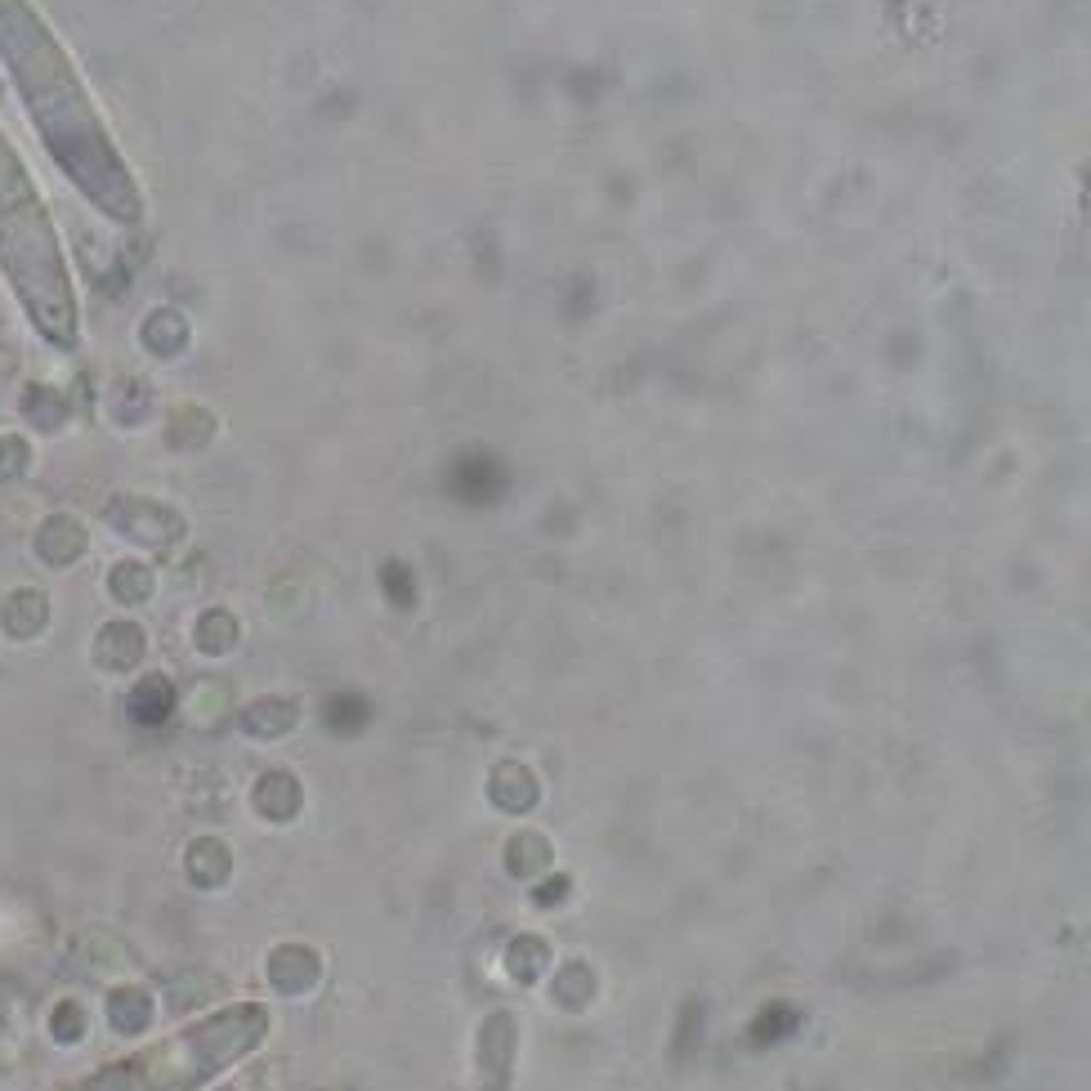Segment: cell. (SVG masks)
Returning a JSON list of instances; mask_svg holds the SVG:
<instances>
[{"instance_id": "obj_1", "label": "cell", "mask_w": 1091, "mask_h": 1091, "mask_svg": "<svg viewBox=\"0 0 1091 1091\" xmlns=\"http://www.w3.org/2000/svg\"><path fill=\"white\" fill-rule=\"evenodd\" d=\"M0 58L27 99V112L41 130L54 162L81 184V192L112 220H140L144 197L130 179V166L108 140V125L95 112L73 63L58 49L54 32L27 0H0Z\"/></svg>"}, {"instance_id": "obj_18", "label": "cell", "mask_w": 1091, "mask_h": 1091, "mask_svg": "<svg viewBox=\"0 0 1091 1091\" xmlns=\"http://www.w3.org/2000/svg\"><path fill=\"white\" fill-rule=\"evenodd\" d=\"M322 725H327L331 734H340V738H350V734H359V729L367 725V703L354 698V694H340V698H331V703L322 707Z\"/></svg>"}, {"instance_id": "obj_7", "label": "cell", "mask_w": 1091, "mask_h": 1091, "mask_svg": "<svg viewBox=\"0 0 1091 1091\" xmlns=\"http://www.w3.org/2000/svg\"><path fill=\"white\" fill-rule=\"evenodd\" d=\"M488 801L506 814H528L537 801H541V783L528 765L519 761H502L493 774H488Z\"/></svg>"}, {"instance_id": "obj_6", "label": "cell", "mask_w": 1091, "mask_h": 1091, "mask_svg": "<svg viewBox=\"0 0 1091 1091\" xmlns=\"http://www.w3.org/2000/svg\"><path fill=\"white\" fill-rule=\"evenodd\" d=\"M251 805H255L260 818H268V824H291V818L300 814V805H305V787H300V779L291 770H268V774L255 779Z\"/></svg>"}, {"instance_id": "obj_15", "label": "cell", "mask_w": 1091, "mask_h": 1091, "mask_svg": "<svg viewBox=\"0 0 1091 1091\" xmlns=\"http://www.w3.org/2000/svg\"><path fill=\"white\" fill-rule=\"evenodd\" d=\"M99 666H108V671H130L134 662L144 658V636L134 631L130 622H112L103 636H99Z\"/></svg>"}, {"instance_id": "obj_14", "label": "cell", "mask_w": 1091, "mask_h": 1091, "mask_svg": "<svg viewBox=\"0 0 1091 1091\" xmlns=\"http://www.w3.org/2000/svg\"><path fill=\"white\" fill-rule=\"evenodd\" d=\"M170 712H175L170 680L166 675H144L140 685H134V694H130V716L140 725H162Z\"/></svg>"}, {"instance_id": "obj_16", "label": "cell", "mask_w": 1091, "mask_h": 1091, "mask_svg": "<svg viewBox=\"0 0 1091 1091\" xmlns=\"http://www.w3.org/2000/svg\"><path fill=\"white\" fill-rule=\"evenodd\" d=\"M555 1006L564 1011H586L591 998H595V971L586 962H569L560 976H555V989H551Z\"/></svg>"}, {"instance_id": "obj_5", "label": "cell", "mask_w": 1091, "mask_h": 1091, "mask_svg": "<svg viewBox=\"0 0 1091 1091\" xmlns=\"http://www.w3.org/2000/svg\"><path fill=\"white\" fill-rule=\"evenodd\" d=\"M264 976H268V984L278 989V993L300 998V993H309L322 980V958H318L309 944H283V948L268 952Z\"/></svg>"}, {"instance_id": "obj_22", "label": "cell", "mask_w": 1091, "mask_h": 1091, "mask_svg": "<svg viewBox=\"0 0 1091 1091\" xmlns=\"http://www.w3.org/2000/svg\"><path fill=\"white\" fill-rule=\"evenodd\" d=\"M148 586H153V577L144 569H134V564L117 569V595L121 599H148Z\"/></svg>"}, {"instance_id": "obj_12", "label": "cell", "mask_w": 1091, "mask_h": 1091, "mask_svg": "<svg viewBox=\"0 0 1091 1091\" xmlns=\"http://www.w3.org/2000/svg\"><path fill=\"white\" fill-rule=\"evenodd\" d=\"M551 863H555V850H551V841H546L541 833H515L506 841V868L519 881H541Z\"/></svg>"}, {"instance_id": "obj_4", "label": "cell", "mask_w": 1091, "mask_h": 1091, "mask_svg": "<svg viewBox=\"0 0 1091 1091\" xmlns=\"http://www.w3.org/2000/svg\"><path fill=\"white\" fill-rule=\"evenodd\" d=\"M515 1015L510 1011H493L480 1029V1082L484 1091H502L510 1082V1065H515Z\"/></svg>"}, {"instance_id": "obj_11", "label": "cell", "mask_w": 1091, "mask_h": 1091, "mask_svg": "<svg viewBox=\"0 0 1091 1091\" xmlns=\"http://www.w3.org/2000/svg\"><path fill=\"white\" fill-rule=\"evenodd\" d=\"M502 967L515 984H537L546 976V967H551V944H546L541 935H515L502 952Z\"/></svg>"}, {"instance_id": "obj_3", "label": "cell", "mask_w": 1091, "mask_h": 1091, "mask_svg": "<svg viewBox=\"0 0 1091 1091\" xmlns=\"http://www.w3.org/2000/svg\"><path fill=\"white\" fill-rule=\"evenodd\" d=\"M0 268L10 287L19 291L27 318L41 327L54 345L77 340V296L67 283V264L41 197L14 157V148L0 134Z\"/></svg>"}, {"instance_id": "obj_20", "label": "cell", "mask_w": 1091, "mask_h": 1091, "mask_svg": "<svg viewBox=\"0 0 1091 1091\" xmlns=\"http://www.w3.org/2000/svg\"><path fill=\"white\" fill-rule=\"evenodd\" d=\"M233 618H229V613H207V618H201V627H197V644L201 649H207V653H224L229 644H233Z\"/></svg>"}, {"instance_id": "obj_10", "label": "cell", "mask_w": 1091, "mask_h": 1091, "mask_svg": "<svg viewBox=\"0 0 1091 1091\" xmlns=\"http://www.w3.org/2000/svg\"><path fill=\"white\" fill-rule=\"evenodd\" d=\"M300 712L291 698H260L242 712V734L246 738H260V742H273V738H287L296 729Z\"/></svg>"}, {"instance_id": "obj_19", "label": "cell", "mask_w": 1091, "mask_h": 1091, "mask_svg": "<svg viewBox=\"0 0 1091 1091\" xmlns=\"http://www.w3.org/2000/svg\"><path fill=\"white\" fill-rule=\"evenodd\" d=\"M707 1002L703 998H690L685 1002V1015H680V1029H675V1056L680 1060H690L694 1051H698V1038H703V1029H707Z\"/></svg>"}, {"instance_id": "obj_2", "label": "cell", "mask_w": 1091, "mask_h": 1091, "mask_svg": "<svg viewBox=\"0 0 1091 1091\" xmlns=\"http://www.w3.org/2000/svg\"><path fill=\"white\" fill-rule=\"evenodd\" d=\"M264 1038H268V1006L233 1002L207 1020H192L188 1029L144 1051L86 1073L67 1091H201L220 1073H229L242 1056H251Z\"/></svg>"}, {"instance_id": "obj_13", "label": "cell", "mask_w": 1091, "mask_h": 1091, "mask_svg": "<svg viewBox=\"0 0 1091 1091\" xmlns=\"http://www.w3.org/2000/svg\"><path fill=\"white\" fill-rule=\"evenodd\" d=\"M796 1029H801V1011H796L792 1002H765V1006L757 1011V1020H752V1029H747V1043L765 1051V1047L787 1043Z\"/></svg>"}, {"instance_id": "obj_17", "label": "cell", "mask_w": 1091, "mask_h": 1091, "mask_svg": "<svg viewBox=\"0 0 1091 1091\" xmlns=\"http://www.w3.org/2000/svg\"><path fill=\"white\" fill-rule=\"evenodd\" d=\"M86 1029H90V1015H86V1006H81L77 998H63V1002L49 1011V1038H54L58 1047H77V1043L86 1038Z\"/></svg>"}, {"instance_id": "obj_21", "label": "cell", "mask_w": 1091, "mask_h": 1091, "mask_svg": "<svg viewBox=\"0 0 1091 1091\" xmlns=\"http://www.w3.org/2000/svg\"><path fill=\"white\" fill-rule=\"evenodd\" d=\"M569 895H573V877H541L537 891H532V904H537V908H555V904H564Z\"/></svg>"}, {"instance_id": "obj_8", "label": "cell", "mask_w": 1091, "mask_h": 1091, "mask_svg": "<svg viewBox=\"0 0 1091 1091\" xmlns=\"http://www.w3.org/2000/svg\"><path fill=\"white\" fill-rule=\"evenodd\" d=\"M103 1011H108V1025H112L117 1034L134 1038V1034H144V1029L153 1025L157 1002H153V993H148L144 984H117V989L108 993Z\"/></svg>"}, {"instance_id": "obj_9", "label": "cell", "mask_w": 1091, "mask_h": 1091, "mask_svg": "<svg viewBox=\"0 0 1091 1091\" xmlns=\"http://www.w3.org/2000/svg\"><path fill=\"white\" fill-rule=\"evenodd\" d=\"M184 872L192 885H201V891H216V885H224L233 877V855L220 837H197L184 850Z\"/></svg>"}]
</instances>
